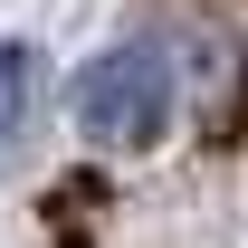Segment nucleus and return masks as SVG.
<instances>
[{"label": "nucleus", "mask_w": 248, "mask_h": 248, "mask_svg": "<svg viewBox=\"0 0 248 248\" xmlns=\"http://www.w3.org/2000/svg\"><path fill=\"white\" fill-rule=\"evenodd\" d=\"M29 124H38V48L0 38V172L29 153Z\"/></svg>", "instance_id": "nucleus-2"}, {"label": "nucleus", "mask_w": 248, "mask_h": 248, "mask_svg": "<svg viewBox=\"0 0 248 248\" xmlns=\"http://www.w3.org/2000/svg\"><path fill=\"white\" fill-rule=\"evenodd\" d=\"M172 48H153V38H124V48H105V58L77 77V124H86V143H105V153H143L162 124H172Z\"/></svg>", "instance_id": "nucleus-1"}]
</instances>
